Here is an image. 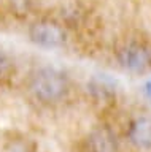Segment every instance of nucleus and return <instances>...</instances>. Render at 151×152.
Instances as JSON below:
<instances>
[{"mask_svg":"<svg viewBox=\"0 0 151 152\" xmlns=\"http://www.w3.org/2000/svg\"><path fill=\"white\" fill-rule=\"evenodd\" d=\"M29 37L35 45H40L45 48H57L64 45L65 41L64 28L59 24L51 21L34 22L29 28Z\"/></svg>","mask_w":151,"mask_h":152,"instance_id":"nucleus-2","label":"nucleus"},{"mask_svg":"<svg viewBox=\"0 0 151 152\" xmlns=\"http://www.w3.org/2000/svg\"><path fill=\"white\" fill-rule=\"evenodd\" d=\"M145 95L148 97V100H151V79L145 84Z\"/></svg>","mask_w":151,"mask_h":152,"instance_id":"nucleus-6","label":"nucleus"},{"mask_svg":"<svg viewBox=\"0 0 151 152\" xmlns=\"http://www.w3.org/2000/svg\"><path fill=\"white\" fill-rule=\"evenodd\" d=\"M129 138L140 149H151V116L137 117L129 128Z\"/></svg>","mask_w":151,"mask_h":152,"instance_id":"nucleus-4","label":"nucleus"},{"mask_svg":"<svg viewBox=\"0 0 151 152\" xmlns=\"http://www.w3.org/2000/svg\"><path fill=\"white\" fill-rule=\"evenodd\" d=\"M5 66V62H3V57L0 56V71H2V68Z\"/></svg>","mask_w":151,"mask_h":152,"instance_id":"nucleus-7","label":"nucleus"},{"mask_svg":"<svg viewBox=\"0 0 151 152\" xmlns=\"http://www.w3.org/2000/svg\"><path fill=\"white\" fill-rule=\"evenodd\" d=\"M89 147L92 152H116V138L105 128H99L89 136Z\"/></svg>","mask_w":151,"mask_h":152,"instance_id":"nucleus-5","label":"nucleus"},{"mask_svg":"<svg viewBox=\"0 0 151 152\" xmlns=\"http://www.w3.org/2000/svg\"><path fill=\"white\" fill-rule=\"evenodd\" d=\"M119 64L129 71H145L151 64V56L146 48L140 46V45H129L126 48H122L118 54Z\"/></svg>","mask_w":151,"mask_h":152,"instance_id":"nucleus-3","label":"nucleus"},{"mask_svg":"<svg viewBox=\"0 0 151 152\" xmlns=\"http://www.w3.org/2000/svg\"><path fill=\"white\" fill-rule=\"evenodd\" d=\"M30 90L40 102L56 103L67 92V79L56 68H40L30 79Z\"/></svg>","mask_w":151,"mask_h":152,"instance_id":"nucleus-1","label":"nucleus"}]
</instances>
